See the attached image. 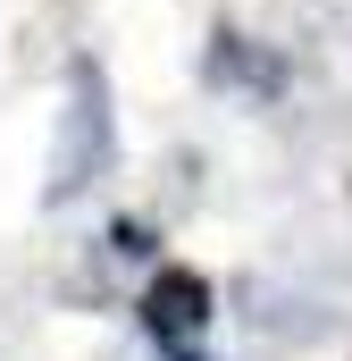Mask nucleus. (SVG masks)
Returning a JSON list of instances; mask_svg holds the SVG:
<instances>
[{
  "label": "nucleus",
  "mask_w": 352,
  "mask_h": 361,
  "mask_svg": "<svg viewBox=\"0 0 352 361\" xmlns=\"http://www.w3.org/2000/svg\"><path fill=\"white\" fill-rule=\"evenodd\" d=\"M101 152H109V135H101V76H92V68H76V109H68V143H59V177H51V202L84 193V177L101 169Z\"/></svg>",
  "instance_id": "f257e3e1"
},
{
  "label": "nucleus",
  "mask_w": 352,
  "mask_h": 361,
  "mask_svg": "<svg viewBox=\"0 0 352 361\" xmlns=\"http://www.w3.org/2000/svg\"><path fill=\"white\" fill-rule=\"evenodd\" d=\"M143 319H151L160 345H193V336L210 328V286H201L193 269H160L151 294H143Z\"/></svg>",
  "instance_id": "f03ea898"
}]
</instances>
